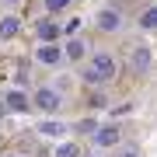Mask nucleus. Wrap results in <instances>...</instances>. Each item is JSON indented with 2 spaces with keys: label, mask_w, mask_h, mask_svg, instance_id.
I'll return each mask as SVG.
<instances>
[{
  "label": "nucleus",
  "mask_w": 157,
  "mask_h": 157,
  "mask_svg": "<svg viewBox=\"0 0 157 157\" xmlns=\"http://www.w3.org/2000/svg\"><path fill=\"white\" fill-rule=\"evenodd\" d=\"M4 108L7 112H28V94L25 91H7V98H4Z\"/></svg>",
  "instance_id": "6e6552de"
},
{
  "label": "nucleus",
  "mask_w": 157,
  "mask_h": 157,
  "mask_svg": "<svg viewBox=\"0 0 157 157\" xmlns=\"http://www.w3.org/2000/svg\"><path fill=\"white\" fill-rule=\"evenodd\" d=\"M39 42H56V35H59V25L52 21V17H39Z\"/></svg>",
  "instance_id": "9d476101"
},
{
  "label": "nucleus",
  "mask_w": 157,
  "mask_h": 157,
  "mask_svg": "<svg viewBox=\"0 0 157 157\" xmlns=\"http://www.w3.org/2000/svg\"><path fill=\"white\" fill-rule=\"evenodd\" d=\"M91 140H94V150H115L122 143V129L119 126H98L91 133Z\"/></svg>",
  "instance_id": "7ed1b4c3"
},
{
  "label": "nucleus",
  "mask_w": 157,
  "mask_h": 157,
  "mask_svg": "<svg viewBox=\"0 0 157 157\" xmlns=\"http://www.w3.org/2000/svg\"><path fill=\"white\" fill-rule=\"evenodd\" d=\"M17 28H21V21H17L14 14H4L0 17V42H7V39H14Z\"/></svg>",
  "instance_id": "9b49d317"
},
{
  "label": "nucleus",
  "mask_w": 157,
  "mask_h": 157,
  "mask_svg": "<svg viewBox=\"0 0 157 157\" xmlns=\"http://www.w3.org/2000/svg\"><path fill=\"white\" fill-rule=\"evenodd\" d=\"M115 70H119L115 56L105 52V49H98V52H87V56H84V70H80V77H84L87 84H108V80L115 77Z\"/></svg>",
  "instance_id": "f257e3e1"
},
{
  "label": "nucleus",
  "mask_w": 157,
  "mask_h": 157,
  "mask_svg": "<svg viewBox=\"0 0 157 157\" xmlns=\"http://www.w3.org/2000/svg\"><path fill=\"white\" fill-rule=\"evenodd\" d=\"M35 59H39L42 67H59L63 63V49L52 45V42H39L35 45Z\"/></svg>",
  "instance_id": "423d86ee"
},
{
  "label": "nucleus",
  "mask_w": 157,
  "mask_h": 157,
  "mask_svg": "<svg viewBox=\"0 0 157 157\" xmlns=\"http://www.w3.org/2000/svg\"><path fill=\"white\" fill-rule=\"evenodd\" d=\"M28 105L32 108H39V112L42 115H59L63 112V105H67V98H63V91L59 87H49V84H45V87H35V94H28Z\"/></svg>",
  "instance_id": "f03ea898"
},
{
  "label": "nucleus",
  "mask_w": 157,
  "mask_h": 157,
  "mask_svg": "<svg viewBox=\"0 0 157 157\" xmlns=\"http://www.w3.org/2000/svg\"><path fill=\"white\" fill-rule=\"evenodd\" d=\"M87 56V42L84 39H67V45H63V59H84Z\"/></svg>",
  "instance_id": "1a4fd4ad"
},
{
  "label": "nucleus",
  "mask_w": 157,
  "mask_h": 157,
  "mask_svg": "<svg viewBox=\"0 0 157 157\" xmlns=\"http://www.w3.org/2000/svg\"><path fill=\"white\" fill-rule=\"evenodd\" d=\"M67 129H70V126L63 122V119H42L35 133H39L42 140H63V136H67Z\"/></svg>",
  "instance_id": "0eeeda50"
},
{
  "label": "nucleus",
  "mask_w": 157,
  "mask_h": 157,
  "mask_svg": "<svg viewBox=\"0 0 157 157\" xmlns=\"http://www.w3.org/2000/svg\"><path fill=\"white\" fill-rule=\"evenodd\" d=\"M94 25L101 32H108V35H115V32H122V25H126V17L115 11V7H101V11L94 14Z\"/></svg>",
  "instance_id": "39448f33"
},
{
  "label": "nucleus",
  "mask_w": 157,
  "mask_h": 157,
  "mask_svg": "<svg viewBox=\"0 0 157 157\" xmlns=\"http://www.w3.org/2000/svg\"><path fill=\"white\" fill-rule=\"evenodd\" d=\"M119 157H140V154H136V150H122V154H119Z\"/></svg>",
  "instance_id": "2eb2a0df"
},
{
  "label": "nucleus",
  "mask_w": 157,
  "mask_h": 157,
  "mask_svg": "<svg viewBox=\"0 0 157 157\" xmlns=\"http://www.w3.org/2000/svg\"><path fill=\"white\" fill-rule=\"evenodd\" d=\"M7 157H21V154H7Z\"/></svg>",
  "instance_id": "f3484780"
},
{
  "label": "nucleus",
  "mask_w": 157,
  "mask_h": 157,
  "mask_svg": "<svg viewBox=\"0 0 157 157\" xmlns=\"http://www.w3.org/2000/svg\"><path fill=\"white\" fill-rule=\"evenodd\" d=\"M4 4H17V0H4Z\"/></svg>",
  "instance_id": "dca6fc26"
},
{
  "label": "nucleus",
  "mask_w": 157,
  "mask_h": 157,
  "mask_svg": "<svg viewBox=\"0 0 157 157\" xmlns=\"http://www.w3.org/2000/svg\"><path fill=\"white\" fill-rule=\"evenodd\" d=\"M140 28L143 32H154L157 28V7H147V11L140 14Z\"/></svg>",
  "instance_id": "f8f14e48"
},
{
  "label": "nucleus",
  "mask_w": 157,
  "mask_h": 157,
  "mask_svg": "<svg viewBox=\"0 0 157 157\" xmlns=\"http://www.w3.org/2000/svg\"><path fill=\"white\" fill-rule=\"evenodd\" d=\"M129 67H133V73L147 77V73L154 70V49H150V45H133V52H129Z\"/></svg>",
  "instance_id": "20e7f679"
},
{
  "label": "nucleus",
  "mask_w": 157,
  "mask_h": 157,
  "mask_svg": "<svg viewBox=\"0 0 157 157\" xmlns=\"http://www.w3.org/2000/svg\"><path fill=\"white\" fill-rule=\"evenodd\" d=\"M52 157H80V143H70V140H63L59 147H56V154Z\"/></svg>",
  "instance_id": "ddd939ff"
},
{
  "label": "nucleus",
  "mask_w": 157,
  "mask_h": 157,
  "mask_svg": "<svg viewBox=\"0 0 157 157\" xmlns=\"http://www.w3.org/2000/svg\"><path fill=\"white\" fill-rule=\"evenodd\" d=\"M70 7V0H45V11L49 14H59V11H67Z\"/></svg>",
  "instance_id": "4468645a"
}]
</instances>
